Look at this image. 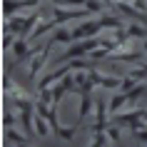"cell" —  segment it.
Instances as JSON below:
<instances>
[{
    "instance_id": "13",
    "label": "cell",
    "mask_w": 147,
    "mask_h": 147,
    "mask_svg": "<svg viewBox=\"0 0 147 147\" xmlns=\"http://www.w3.org/2000/svg\"><path fill=\"white\" fill-rule=\"evenodd\" d=\"M50 38H53L55 45H57V42H72V30L60 28V30H55V35H50Z\"/></svg>"
},
{
    "instance_id": "6",
    "label": "cell",
    "mask_w": 147,
    "mask_h": 147,
    "mask_svg": "<svg viewBox=\"0 0 147 147\" xmlns=\"http://www.w3.org/2000/svg\"><path fill=\"white\" fill-rule=\"evenodd\" d=\"M70 70H72V67H70V62H67V65H62L60 70H55V72H47L45 78L38 82V90H42V87H47V85H53V82H57V80H62V78L70 72Z\"/></svg>"
},
{
    "instance_id": "1",
    "label": "cell",
    "mask_w": 147,
    "mask_h": 147,
    "mask_svg": "<svg viewBox=\"0 0 147 147\" xmlns=\"http://www.w3.org/2000/svg\"><path fill=\"white\" fill-rule=\"evenodd\" d=\"M92 13L90 8H82V10H62V5H55L53 8V25L55 28H60L62 23H70V20H80V18H87Z\"/></svg>"
},
{
    "instance_id": "10",
    "label": "cell",
    "mask_w": 147,
    "mask_h": 147,
    "mask_svg": "<svg viewBox=\"0 0 147 147\" xmlns=\"http://www.w3.org/2000/svg\"><path fill=\"white\" fill-rule=\"evenodd\" d=\"M38 20H40V13H32L30 18H25L23 23H20V32H18V35H20V38H28L30 28H35V25H38Z\"/></svg>"
},
{
    "instance_id": "21",
    "label": "cell",
    "mask_w": 147,
    "mask_h": 147,
    "mask_svg": "<svg viewBox=\"0 0 147 147\" xmlns=\"http://www.w3.org/2000/svg\"><path fill=\"white\" fill-rule=\"evenodd\" d=\"M135 135V140H140V142H147V130L142 127V130H137V132H132Z\"/></svg>"
},
{
    "instance_id": "7",
    "label": "cell",
    "mask_w": 147,
    "mask_h": 147,
    "mask_svg": "<svg viewBox=\"0 0 147 147\" xmlns=\"http://www.w3.org/2000/svg\"><path fill=\"white\" fill-rule=\"evenodd\" d=\"M8 95H10V100L15 102L18 107H25V105H32V100H30V95H25L20 87L15 85V82H10L8 85Z\"/></svg>"
},
{
    "instance_id": "18",
    "label": "cell",
    "mask_w": 147,
    "mask_h": 147,
    "mask_svg": "<svg viewBox=\"0 0 147 147\" xmlns=\"http://www.w3.org/2000/svg\"><path fill=\"white\" fill-rule=\"evenodd\" d=\"M67 62H70V67H72V70H85L87 67V62L82 60V57H72V60H67Z\"/></svg>"
},
{
    "instance_id": "23",
    "label": "cell",
    "mask_w": 147,
    "mask_h": 147,
    "mask_svg": "<svg viewBox=\"0 0 147 147\" xmlns=\"http://www.w3.org/2000/svg\"><path fill=\"white\" fill-rule=\"evenodd\" d=\"M3 122H5V127H13V125H15V117L10 115V112H5V120H3Z\"/></svg>"
},
{
    "instance_id": "4",
    "label": "cell",
    "mask_w": 147,
    "mask_h": 147,
    "mask_svg": "<svg viewBox=\"0 0 147 147\" xmlns=\"http://www.w3.org/2000/svg\"><path fill=\"white\" fill-rule=\"evenodd\" d=\"M40 0H5L3 3V13H5V18L15 15L20 8H38Z\"/></svg>"
},
{
    "instance_id": "22",
    "label": "cell",
    "mask_w": 147,
    "mask_h": 147,
    "mask_svg": "<svg viewBox=\"0 0 147 147\" xmlns=\"http://www.w3.org/2000/svg\"><path fill=\"white\" fill-rule=\"evenodd\" d=\"M132 5H135L137 10H142V13L147 10V3H145V0H132Z\"/></svg>"
},
{
    "instance_id": "24",
    "label": "cell",
    "mask_w": 147,
    "mask_h": 147,
    "mask_svg": "<svg viewBox=\"0 0 147 147\" xmlns=\"http://www.w3.org/2000/svg\"><path fill=\"white\" fill-rule=\"evenodd\" d=\"M102 3H105V5H110V8H112V0H102Z\"/></svg>"
},
{
    "instance_id": "5",
    "label": "cell",
    "mask_w": 147,
    "mask_h": 147,
    "mask_svg": "<svg viewBox=\"0 0 147 147\" xmlns=\"http://www.w3.org/2000/svg\"><path fill=\"white\" fill-rule=\"evenodd\" d=\"M90 78L95 80V85H102V87H120L122 85V80L120 78H107V75H102L97 67H92L90 65Z\"/></svg>"
},
{
    "instance_id": "12",
    "label": "cell",
    "mask_w": 147,
    "mask_h": 147,
    "mask_svg": "<svg viewBox=\"0 0 147 147\" xmlns=\"http://www.w3.org/2000/svg\"><path fill=\"white\" fill-rule=\"evenodd\" d=\"M122 105H127V92H122V90H120V92H117L115 97L110 100V115H115V112L122 107Z\"/></svg>"
},
{
    "instance_id": "15",
    "label": "cell",
    "mask_w": 147,
    "mask_h": 147,
    "mask_svg": "<svg viewBox=\"0 0 147 147\" xmlns=\"http://www.w3.org/2000/svg\"><path fill=\"white\" fill-rule=\"evenodd\" d=\"M5 137H8L10 142H15V145H25V142L30 140L28 135H25V137H23V135H18V132L13 130V127H5Z\"/></svg>"
},
{
    "instance_id": "19",
    "label": "cell",
    "mask_w": 147,
    "mask_h": 147,
    "mask_svg": "<svg viewBox=\"0 0 147 147\" xmlns=\"http://www.w3.org/2000/svg\"><path fill=\"white\" fill-rule=\"evenodd\" d=\"M87 0H53V5H85Z\"/></svg>"
},
{
    "instance_id": "17",
    "label": "cell",
    "mask_w": 147,
    "mask_h": 147,
    "mask_svg": "<svg viewBox=\"0 0 147 147\" xmlns=\"http://www.w3.org/2000/svg\"><path fill=\"white\" fill-rule=\"evenodd\" d=\"M100 20H102V25H105V28H115V30H117V28H122V20H120V18H115V15H102Z\"/></svg>"
},
{
    "instance_id": "3",
    "label": "cell",
    "mask_w": 147,
    "mask_h": 147,
    "mask_svg": "<svg viewBox=\"0 0 147 147\" xmlns=\"http://www.w3.org/2000/svg\"><path fill=\"white\" fill-rule=\"evenodd\" d=\"M53 45H55V42H53V38H50V40L45 42V47H42V50L35 55V60H32V65H30V80H35V78H38V72L45 67V62H47V57H50V50H53Z\"/></svg>"
},
{
    "instance_id": "2",
    "label": "cell",
    "mask_w": 147,
    "mask_h": 147,
    "mask_svg": "<svg viewBox=\"0 0 147 147\" xmlns=\"http://www.w3.org/2000/svg\"><path fill=\"white\" fill-rule=\"evenodd\" d=\"M102 28H105V25H102V20H90V23L78 25V28L72 30V42H75V40H85V38H95Z\"/></svg>"
},
{
    "instance_id": "16",
    "label": "cell",
    "mask_w": 147,
    "mask_h": 147,
    "mask_svg": "<svg viewBox=\"0 0 147 147\" xmlns=\"http://www.w3.org/2000/svg\"><path fill=\"white\" fill-rule=\"evenodd\" d=\"M45 122H47V117H42L38 112V115H35V132H38L40 137H45V135H47V125Z\"/></svg>"
},
{
    "instance_id": "11",
    "label": "cell",
    "mask_w": 147,
    "mask_h": 147,
    "mask_svg": "<svg viewBox=\"0 0 147 147\" xmlns=\"http://www.w3.org/2000/svg\"><path fill=\"white\" fill-rule=\"evenodd\" d=\"M90 110H92V100H90V92H80V120H78V122H82V120H85Z\"/></svg>"
},
{
    "instance_id": "8",
    "label": "cell",
    "mask_w": 147,
    "mask_h": 147,
    "mask_svg": "<svg viewBox=\"0 0 147 147\" xmlns=\"http://www.w3.org/2000/svg\"><path fill=\"white\" fill-rule=\"evenodd\" d=\"M32 107L35 105H25V107H20V125H23V132L28 135V137L32 140V122H30V117H32Z\"/></svg>"
},
{
    "instance_id": "20",
    "label": "cell",
    "mask_w": 147,
    "mask_h": 147,
    "mask_svg": "<svg viewBox=\"0 0 147 147\" xmlns=\"http://www.w3.org/2000/svg\"><path fill=\"white\" fill-rule=\"evenodd\" d=\"M107 135L112 142H120V127H107Z\"/></svg>"
},
{
    "instance_id": "9",
    "label": "cell",
    "mask_w": 147,
    "mask_h": 147,
    "mask_svg": "<svg viewBox=\"0 0 147 147\" xmlns=\"http://www.w3.org/2000/svg\"><path fill=\"white\" fill-rule=\"evenodd\" d=\"M110 60H122V62H140L142 55L140 53H132V50H122V53H112Z\"/></svg>"
},
{
    "instance_id": "25",
    "label": "cell",
    "mask_w": 147,
    "mask_h": 147,
    "mask_svg": "<svg viewBox=\"0 0 147 147\" xmlns=\"http://www.w3.org/2000/svg\"><path fill=\"white\" fill-rule=\"evenodd\" d=\"M142 47H145V55H147V38H145V45H142Z\"/></svg>"
},
{
    "instance_id": "14",
    "label": "cell",
    "mask_w": 147,
    "mask_h": 147,
    "mask_svg": "<svg viewBox=\"0 0 147 147\" xmlns=\"http://www.w3.org/2000/svg\"><path fill=\"white\" fill-rule=\"evenodd\" d=\"M147 92V85H135L130 90V92H127V105H132V102H137L140 97H142V95Z\"/></svg>"
}]
</instances>
